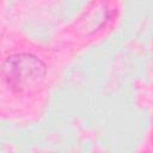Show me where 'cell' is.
<instances>
[{"label": "cell", "instance_id": "1", "mask_svg": "<svg viewBox=\"0 0 153 153\" xmlns=\"http://www.w3.org/2000/svg\"><path fill=\"white\" fill-rule=\"evenodd\" d=\"M1 73L7 86L17 93L38 90L45 78V65L30 54L12 55L2 63Z\"/></svg>", "mask_w": 153, "mask_h": 153}]
</instances>
